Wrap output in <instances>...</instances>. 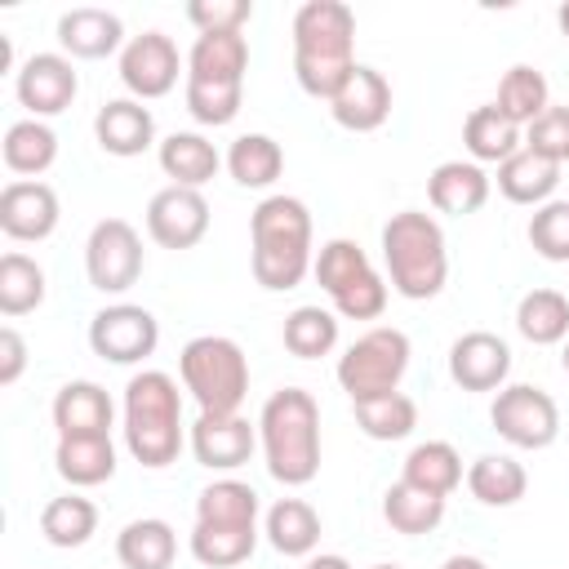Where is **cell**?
I'll use <instances>...</instances> for the list:
<instances>
[{
  "mask_svg": "<svg viewBox=\"0 0 569 569\" xmlns=\"http://www.w3.org/2000/svg\"><path fill=\"white\" fill-rule=\"evenodd\" d=\"M467 489L485 507H516L529 489V471L511 453H480L467 467Z\"/></svg>",
  "mask_w": 569,
  "mask_h": 569,
  "instance_id": "27",
  "label": "cell"
},
{
  "mask_svg": "<svg viewBox=\"0 0 569 569\" xmlns=\"http://www.w3.org/2000/svg\"><path fill=\"white\" fill-rule=\"evenodd\" d=\"M98 529V507L84 493H58L40 511V533L53 547H84Z\"/></svg>",
  "mask_w": 569,
  "mask_h": 569,
  "instance_id": "37",
  "label": "cell"
},
{
  "mask_svg": "<svg viewBox=\"0 0 569 569\" xmlns=\"http://www.w3.org/2000/svg\"><path fill=\"white\" fill-rule=\"evenodd\" d=\"M302 569H351V560L347 556H338V551H325V556H307V565Z\"/></svg>",
  "mask_w": 569,
  "mask_h": 569,
  "instance_id": "49",
  "label": "cell"
},
{
  "mask_svg": "<svg viewBox=\"0 0 569 569\" xmlns=\"http://www.w3.org/2000/svg\"><path fill=\"white\" fill-rule=\"evenodd\" d=\"M333 311L347 316V320H378L387 311V280L378 271H365L356 284H347L333 298Z\"/></svg>",
  "mask_w": 569,
  "mask_h": 569,
  "instance_id": "46",
  "label": "cell"
},
{
  "mask_svg": "<svg viewBox=\"0 0 569 569\" xmlns=\"http://www.w3.org/2000/svg\"><path fill=\"white\" fill-rule=\"evenodd\" d=\"M427 200H431L440 213L467 218V213H476V209L489 200V173H485L476 160H445V164H436L431 178H427Z\"/></svg>",
  "mask_w": 569,
  "mask_h": 569,
  "instance_id": "22",
  "label": "cell"
},
{
  "mask_svg": "<svg viewBox=\"0 0 569 569\" xmlns=\"http://www.w3.org/2000/svg\"><path fill=\"white\" fill-rule=\"evenodd\" d=\"M280 338L298 360H320L338 347V316L325 311V307H293L284 316Z\"/></svg>",
  "mask_w": 569,
  "mask_h": 569,
  "instance_id": "41",
  "label": "cell"
},
{
  "mask_svg": "<svg viewBox=\"0 0 569 569\" xmlns=\"http://www.w3.org/2000/svg\"><path fill=\"white\" fill-rule=\"evenodd\" d=\"M280 169H284V151H280V142L267 138V133H240V138L227 147V173H231L240 187L262 191V187H271V182L280 178Z\"/></svg>",
  "mask_w": 569,
  "mask_h": 569,
  "instance_id": "36",
  "label": "cell"
},
{
  "mask_svg": "<svg viewBox=\"0 0 569 569\" xmlns=\"http://www.w3.org/2000/svg\"><path fill=\"white\" fill-rule=\"evenodd\" d=\"M511 373V347L489 333V329H471L462 338H453L449 347V378L462 391H502Z\"/></svg>",
  "mask_w": 569,
  "mask_h": 569,
  "instance_id": "14",
  "label": "cell"
},
{
  "mask_svg": "<svg viewBox=\"0 0 569 569\" xmlns=\"http://www.w3.org/2000/svg\"><path fill=\"white\" fill-rule=\"evenodd\" d=\"M329 116L342 129H351V133L382 129L387 116H391V84H387V76L378 67H369V62H356V71L347 76V84L329 98Z\"/></svg>",
  "mask_w": 569,
  "mask_h": 569,
  "instance_id": "17",
  "label": "cell"
},
{
  "mask_svg": "<svg viewBox=\"0 0 569 569\" xmlns=\"http://www.w3.org/2000/svg\"><path fill=\"white\" fill-rule=\"evenodd\" d=\"M529 244L547 262H569V200H547L533 209Z\"/></svg>",
  "mask_w": 569,
  "mask_h": 569,
  "instance_id": "43",
  "label": "cell"
},
{
  "mask_svg": "<svg viewBox=\"0 0 569 569\" xmlns=\"http://www.w3.org/2000/svg\"><path fill=\"white\" fill-rule=\"evenodd\" d=\"M525 147L551 164H569V107H547L529 129H525Z\"/></svg>",
  "mask_w": 569,
  "mask_h": 569,
  "instance_id": "45",
  "label": "cell"
},
{
  "mask_svg": "<svg viewBox=\"0 0 569 569\" xmlns=\"http://www.w3.org/2000/svg\"><path fill=\"white\" fill-rule=\"evenodd\" d=\"M13 93H18V102L36 120L40 116H58V111H67L76 102L80 76H76V67H71L67 53H31L18 67V76H13Z\"/></svg>",
  "mask_w": 569,
  "mask_h": 569,
  "instance_id": "13",
  "label": "cell"
},
{
  "mask_svg": "<svg viewBox=\"0 0 569 569\" xmlns=\"http://www.w3.org/2000/svg\"><path fill=\"white\" fill-rule=\"evenodd\" d=\"M409 333L391 329V325H373L369 333H360L342 356H338V387L351 400H369V396H387L400 391V378L409 369Z\"/></svg>",
  "mask_w": 569,
  "mask_h": 569,
  "instance_id": "7",
  "label": "cell"
},
{
  "mask_svg": "<svg viewBox=\"0 0 569 569\" xmlns=\"http://www.w3.org/2000/svg\"><path fill=\"white\" fill-rule=\"evenodd\" d=\"M560 187V164L533 156L529 147H520L511 160L498 164V191L511 200V204H547Z\"/></svg>",
  "mask_w": 569,
  "mask_h": 569,
  "instance_id": "26",
  "label": "cell"
},
{
  "mask_svg": "<svg viewBox=\"0 0 569 569\" xmlns=\"http://www.w3.org/2000/svg\"><path fill=\"white\" fill-rule=\"evenodd\" d=\"M258 445L280 485H307L320 471V405L302 387H280L258 413Z\"/></svg>",
  "mask_w": 569,
  "mask_h": 569,
  "instance_id": "3",
  "label": "cell"
},
{
  "mask_svg": "<svg viewBox=\"0 0 569 569\" xmlns=\"http://www.w3.org/2000/svg\"><path fill=\"white\" fill-rule=\"evenodd\" d=\"M267 542L280 551V556H311L316 542H320V516L311 502L302 498H280L271 511H267Z\"/></svg>",
  "mask_w": 569,
  "mask_h": 569,
  "instance_id": "33",
  "label": "cell"
},
{
  "mask_svg": "<svg viewBox=\"0 0 569 569\" xmlns=\"http://www.w3.org/2000/svg\"><path fill=\"white\" fill-rule=\"evenodd\" d=\"M156 342H160V325L138 302H111L89 320V347L111 365H138L156 351Z\"/></svg>",
  "mask_w": 569,
  "mask_h": 569,
  "instance_id": "10",
  "label": "cell"
},
{
  "mask_svg": "<svg viewBox=\"0 0 569 569\" xmlns=\"http://www.w3.org/2000/svg\"><path fill=\"white\" fill-rule=\"evenodd\" d=\"M249 71V40L244 31H204L187 53V80L204 84H244Z\"/></svg>",
  "mask_w": 569,
  "mask_h": 569,
  "instance_id": "21",
  "label": "cell"
},
{
  "mask_svg": "<svg viewBox=\"0 0 569 569\" xmlns=\"http://www.w3.org/2000/svg\"><path fill=\"white\" fill-rule=\"evenodd\" d=\"M187 18L196 22V31H244V22L253 18L249 0H191Z\"/></svg>",
  "mask_w": 569,
  "mask_h": 569,
  "instance_id": "47",
  "label": "cell"
},
{
  "mask_svg": "<svg viewBox=\"0 0 569 569\" xmlns=\"http://www.w3.org/2000/svg\"><path fill=\"white\" fill-rule=\"evenodd\" d=\"M93 138L107 156H120V160L142 156L156 142V116L138 98H111L93 116Z\"/></svg>",
  "mask_w": 569,
  "mask_h": 569,
  "instance_id": "18",
  "label": "cell"
},
{
  "mask_svg": "<svg viewBox=\"0 0 569 569\" xmlns=\"http://www.w3.org/2000/svg\"><path fill=\"white\" fill-rule=\"evenodd\" d=\"M249 240H253V253H249L253 280L271 293L302 284V276L316 262L311 213L298 196H267L249 218Z\"/></svg>",
  "mask_w": 569,
  "mask_h": 569,
  "instance_id": "2",
  "label": "cell"
},
{
  "mask_svg": "<svg viewBox=\"0 0 569 569\" xmlns=\"http://www.w3.org/2000/svg\"><path fill=\"white\" fill-rule=\"evenodd\" d=\"M58 44L71 58H107V53L124 49L129 40H124L120 13L98 9V4H80V9H67L58 18Z\"/></svg>",
  "mask_w": 569,
  "mask_h": 569,
  "instance_id": "20",
  "label": "cell"
},
{
  "mask_svg": "<svg viewBox=\"0 0 569 569\" xmlns=\"http://www.w3.org/2000/svg\"><path fill=\"white\" fill-rule=\"evenodd\" d=\"M0 156H4L9 173L36 178V173H44V169L58 160V133H53L44 120H36V116H27V120H13V124L4 129Z\"/></svg>",
  "mask_w": 569,
  "mask_h": 569,
  "instance_id": "29",
  "label": "cell"
},
{
  "mask_svg": "<svg viewBox=\"0 0 569 569\" xmlns=\"http://www.w3.org/2000/svg\"><path fill=\"white\" fill-rule=\"evenodd\" d=\"M556 22H560V31H565V40H569V0L556 9Z\"/></svg>",
  "mask_w": 569,
  "mask_h": 569,
  "instance_id": "51",
  "label": "cell"
},
{
  "mask_svg": "<svg viewBox=\"0 0 569 569\" xmlns=\"http://www.w3.org/2000/svg\"><path fill=\"white\" fill-rule=\"evenodd\" d=\"M196 520H204V525H258V489L222 476L196 493Z\"/></svg>",
  "mask_w": 569,
  "mask_h": 569,
  "instance_id": "38",
  "label": "cell"
},
{
  "mask_svg": "<svg viewBox=\"0 0 569 569\" xmlns=\"http://www.w3.org/2000/svg\"><path fill=\"white\" fill-rule=\"evenodd\" d=\"M187 547L204 569H236L253 556L258 525H204V520H196Z\"/></svg>",
  "mask_w": 569,
  "mask_h": 569,
  "instance_id": "30",
  "label": "cell"
},
{
  "mask_svg": "<svg viewBox=\"0 0 569 569\" xmlns=\"http://www.w3.org/2000/svg\"><path fill=\"white\" fill-rule=\"evenodd\" d=\"M58 191L40 178H13L0 191V231L9 240H44L58 227Z\"/></svg>",
  "mask_w": 569,
  "mask_h": 569,
  "instance_id": "16",
  "label": "cell"
},
{
  "mask_svg": "<svg viewBox=\"0 0 569 569\" xmlns=\"http://www.w3.org/2000/svg\"><path fill=\"white\" fill-rule=\"evenodd\" d=\"M356 71V13L342 0H307L293 13V76L302 93L333 98Z\"/></svg>",
  "mask_w": 569,
  "mask_h": 569,
  "instance_id": "1",
  "label": "cell"
},
{
  "mask_svg": "<svg viewBox=\"0 0 569 569\" xmlns=\"http://www.w3.org/2000/svg\"><path fill=\"white\" fill-rule=\"evenodd\" d=\"M124 449L160 471L182 453V396L164 369H142L124 382Z\"/></svg>",
  "mask_w": 569,
  "mask_h": 569,
  "instance_id": "4",
  "label": "cell"
},
{
  "mask_svg": "<svg viewBox=\"0 0 569 569\" xmlns=\"http://www.w3.org/2000/svg\"><path fill=\"white\" fill-rule=\"evenodd\" d=\"M369 569H400V565H369Z\"/></svg>",
  "mask_w": 569,
  "mask_h": 569,
  "instance_id": "53",
  "label": "cell"
},
{
  "mask_svg": "<svg viewBox=\"0 0 569 569\" xmlns=\"http://www.w3.org/2000/svg\"><path fill=\"white\" fill-rule=\"evenodd\" d=\"M382 262L387 280L400 298L427 302L445 289L449 280V253H445V231L431 213L422 209H400L382 222Z\"/></svg>",
  "mask_w": 569,
  "mask_h": 569,
  "instance_id": "5",
  "label": "cell"
},
{
  "mask_svg": "<svg viewBox=\"0 0 569 569\" xmlns=\"http://www.w3.org/2000/svg\"><path fill=\"white\" fill-rule=\"evenodd\" d=\"M156 160H160L164 178H173V187H196V191H200V187L218 173V164H222L218 147H213L204 133H191V129L169 133V138L160 142Z\"/></svg>",
  "mask_w": 569,
  "mask_h": 569,
  "instance_id": "23",
  "label": "cell"
},
{
  "mask_svg": "<svg viewBox=\"0 0 569 569\" xmlns=\"http://www.w3.org/2000/svg\"><path fill=\"white\" fill-rule=\"evenodd\" d=\"M53 467L71 489H89L116 476V445L111 436H67L53 449Z\"/></svg>",
  "mask_w": 569,
  "mask_h": 569,
  "instance_id": "24",
  "label": "cell"
},
{
  "mask_svg": "<svg viewBox=\"0 0 569 569\" xmlns=\"http://www.w3.org/2000/svg\"><path fill=\"white\" fill-rule=\"evenodd\" d=\"M178 44L164 31H142L120 49V80L124 89L142 102V98H164L178 84Z\"/></svg>",
  "mask_w": 569,
  "mask_h": 569,
  "instance_id": "12",
  "label": "cell"
},
{
  "mask_svg": "<svg viewBox=\"0 0 569 569\" xmlns=\"http://www.w3.org/2000/svg\"><path fill=\"white\" fill-rule=\"evenodd\" d=\"M516 329L533 347H556L569 338V298L560 289H529L516 302Z\"/></svg>",
  "mask_w": 569,
  "mask_h": 569,
  "instance_id": "34",
  "label": "cell"
},
{
  "mask_svg": "<svg viewBox=\"0 0 569 569\" xmlns=\"http://www.w3.org/2000/svg\"><path fill=\"white\" fill-rule=\"evenodd\" d=\"M111 418H116L111 396L98 382H89V378L62 382L58 396H53L58 440H67V436H111Z\"/></svg>",
  "mask_w": 569,
  "mask_h": 569,
  "instance_id": "19",
  "label": "cell"
},
{
  "mask_svg": "<svg viewBox=\"0 0 569 569\" xmlns=\"http://www.w3.org/2000/svg\"><path fill=\"white\" fill-rule=\"evenodd\" d=\"M560 360H565V373H569V342H565V356Z\"/></svg>",
  "mask_w": 569,
  "mask_h": 569,
  "instance_id": "52",
  "label": "cell"
},
{
  "mask_svg": "<svg viewBox=\"0 0 569 569\" xmlns=\"http://www.w3.org/2000/svg\"><path fill=\"white\" fill-rule=\"evenodd\" d=\"M382 520L396 529V533H431L440 520H445V498L440 493H427L409 480H396L387 493H382Z\"/></svg>",
  "mask_w": 569,
  "mask_h": 569,
  "instance_id": "32",
  "label": "cell"
},
{
  "mask_svg": "<svg viewBox=\"0 0 569 569\" xmlns=\"http://www.w3.org/2000/svg\"><path fill=\"white\" fill-rule=\"evenodd\" d=\"M489 422L511 449H547L560 436V405L533 382H507L493 396Z\"/></svg>",
  "mask_w": 569,
  "mask_h": 569,
  "instance_id": "8",
  "label": "cell"
},
{
  "mask_svg": "<svg viewBox=\"0 0 569 569\" xmlns=\"http://www.w3.org/2000/svg\"><path fill=\"white\" fill-rule=\"evenodd\" d=\"M440 569H489V565H485L480 556H449Z\"/></svg>",
  "mask_w": 569,
  "mask_h": 569,
  "instance_id": "50",
  "label": "cell"
},
{
  "mask_svg": "<svg viewBox=\"0 0 569 569\" xmlns=\"http://www.w3.org/2000/svg\"><path fill=\"white\" fill-rule=\"evenodd\" d=\"M462 142L471 151L476 164H502L520 151V124H511L493 102L489 107H476L467 120H462Z\"/></svg>",
  "mask_w": 569,
  "mask_h": 569,
  "instance_id": "31",
  "label": "cell"
},
{
  "mask_svg": "<svg viewBox=\"0 0 569 569\" xmlns=\"http://www.w3.org/2000/svg\"><path fill=\"white\" fill-rule=\"evenodd\" d=\"M84 276L98 293H124L142 276V236L124 218L93 222L84 240Z\"/></svg>",
  "mask_w": 569,
  "mask_h": 569,
  "instance_id": "9",
  "label": "cell"
},
{
  "mask_svg": "<svg viewBox=\"0 0 569 569\" xmlns=\"http://www.w3.org/2000/svg\"><path fill=\"white\" fill-rule=\"evenodd\" d=\"M311 271H316V284H320L329 298H338V293H342L347 284H356L365 271H373V262H369V253H365L356 240L333 236V240H325V244L316 249Z\"/></svg>",
  "mask_w": 569,
  "mask_h": 569,
  "instance_id": "42",
  "label": "cell"
},
{
  "mask_svg": "<svg viewBox=\"0 0 569 569\" xmlns=\"http://www.w3.org/2000/svg\"><path fill=\"white\" fill-rule=\"evenodd\" d=\"M511 124L529 129L547 107H551V93H547V76L529 62H516L502 80H498V102H493Z\"/></svg>",
  "mask_w": 569,
  "mask_h": 569,
  "instance_id": "35",
  "label": "cell"
},
{
  "mask_svg": "<svg viewBox=\"0 0 569 569\" xmlns=\"http://www.w3.org/2000/svg\"><path fill=\"white\" fill-rule=\"evenodd\" d=\"M209 231V200L196 187H160L147 200V236L160 249H196Z\"/></svg>",
  "mask_w": 569,
  "mask_h": 569,
  "instance_id": "11",
  "label": "cell"
},
{
  "mask_svg": "<svg viewBox=\"0 0 569 569\" xmlns=\"http://www.w3.org/2000/svg\"><path fill=\"white\" fill-rule=\"evenodd\" d=\"M240 98L244 84H204V80H187V111L200 124H231L240 116Z\"/></svg>",
  "mask_w": 569,
  "mask_h": 569,
  "instance_id": "44",
  "label": "cell"
},
{
  "mask_svg": "<svg viewBox=\"0 0 569 569\" xmlns=\"http://www.w3.org/2000/svg\"><path fill=\"white\" fill-rule=\"evenodd\" d=\"M182 387L200 405V413H240L249 396V360L236 338L222 333H200L182 347L178 356Z\"/></svg>",
  "mask_w": 569,
  "mask_h": 569,
  "instance_id": "6",
  "label": "cell"
},
{
  "mask_svg": "<svg viewBox=\"0 0 569 569\" xmlns=\"http://www.w3.org/2000/svg\"><path fill=\"white\" fill-rule=\"evenodd\" d=\"M356 409V427L369 440H405L418 427V405L405 391H387V396H369V400H351Z\"/></svg>",
  "mask_w": 569,
  "mask_h": 569,
  "instance_id": "39",
  "label": "cell"
},
{
  "mask_svg": "<svg viewBox=\"0 0 569 569\" xmlns=\"http://www.w3.org/2000/svg\"><path fill=\"white\" fill-rule=\"evenodd\" d=\"M40 302H44V267L18 249L4 253L0 258V311L9 320H18V316L36 311Z\"/></svg>",
  "mask_w": 569,
  "mask_h": 569,
  "instance_id": "40",
  "label": "cell"
},
{
  "mask_svg": "<svg viewBox=\"0 0 569 569\" xmlns=\"http://www.w3.org/2000/svg\"><path fill=\"white\" fill-rule=\"evenodd\" d=\"M116 556L124 569H169L173 556H178V533L169 520L160 516H142V520H129L120 533H116Z\"/></svg>",
  "mask_w": 569,
  "mask_h": 569,
  "instance_id": "25",
  "label": "cell"
},
{
  "mask_svg": "<svg viewBox=\"0 0 569 569\" xmlns=\"http://www.w3.org/2000/svg\"><path fill=\"white\" fill-rule=\"evenodd\" d=\"M400 480H409V485H418L427 493L449 498L467 480V471H462V458H458V449L449 440H422V445L409 449V458L400 467Z\"/></svg>",
  "mask_w": 569,
  "mask_h": 569,
  "instance_id": "28",
  "label": "cell"
},
{
  "mask_svg": "<svg viewBox=\"0 0 569 569\" xmlns=\"http://www.w3.org/2000/svg\"><path fill=\"white\" fill-rule=\"evenodd\" d=\"M22 369H27V342L13 325H4L0 329V387H13L22 378Z\"/></svg>",
  "mask_w": 569,
  "mask_h": 569,
  "instance_id": "48",
  "label": "cell"
},
{
  "mask_svg": "<svg viewBox=\"0 0 569 569\" xmlns=\"http://www.w3.org/2000/svg\"><path fill=\"white\" fill-rule=\"evenodd\" d=\"M191 453L200 467L209 471H236L249 462L253 445H258V427L240 413H200L191 422Z\"/></svg>",
  "mask_w": 569,
  "mask_h": 569,
  "instance_id": "15",
  "label": "cell"
}]
</instances>
